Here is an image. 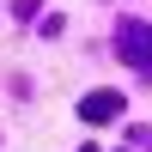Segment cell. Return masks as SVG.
<instances>
[{"label":"cell","instance_id":"obj_1","mask_svg":"<svg viewBox=\"0 0 152 152\" xmlns=\"http://www.w3.org/2000/svg\"><path fill=\"white\" fill-rule=\"evenodd\" d=\"M122 55H128L140 73H152V31H146V24H134V18L122 24Z\"/></svg>","mask_w":152,"mask_h":152},{"label":"cell","instance_id":"obj_2","mask_svg":"<svg viewBox=\"0 0 152 152\" xmlns=\"http://www.w3.org/2000/svg\"><path fill=\"white\" fill-rule=\"evenodd\" d=\"M116 110H122V97H116V91H91V97L79 104V116H85V122H110Z\"/></svg>","mask_w":152,"mask_h":152}]
</instances>
